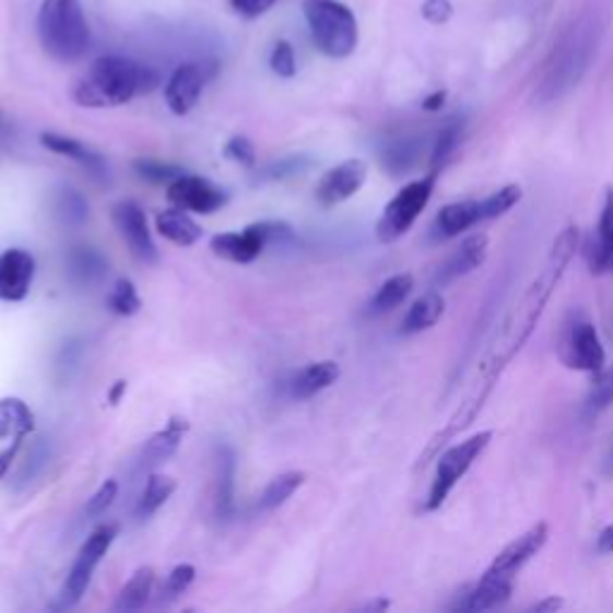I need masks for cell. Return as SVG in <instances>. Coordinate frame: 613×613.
<instances>
[{
  "label": "cell",
  "instance_id": "1",
  "mask_svg": "<svg viewBox=\"0 0 613 613\" xmlns=\"http://www.w3.org/2000/svg\"><path fill=\"white\" fill-rule=\"evenodd\" d=\"M578 247H580L578 225H568V228H563L556 235L544 269L537 273V279L530 283L528 291H524L516 309L508 315L502 333L496 335L492 355L486 357L482 367V379H498V374L504 372L512 355L528 343V338L532 335L537 321L542 319L549 299H552L556 285L563 279V273H566L570 259L575 257V252H578Z\"/></svg>",
  "mask_w": 613,
  "mask_h": 613
},
{
  "label": "cell",
  "instance_id": "2",
  "mask_svg": "<svg viewBox=\"0 0 613 613\" xmlns=\"http://www.w3.org/2000/svg\"><path fill=\"white\" fill-rule=\"evenodd\" d=\"M158 72L132 58L102 56L92 62L84 78L74 84L72 98L82 108H113L130 104L134 96L154 92Z\"/></svg>",
  "mask_w": 613,
  "mask_h": 613
},
{
  "label": "cell",
  "instance_id": "3",
  "mask_svg": "<svg viewBox=\"0 0 613 613\" xmlns=\"http://www.w3.org/2000/svg\"><path fill=\"white\" fill-rule=\"evenodd\" d=\"M597 27L594 22L580 20L563 34V39L554 46L552 56H549L542 82L537 86V102L552 104L558 102L563 94H568L573 86L585 78V72L590 70V62L597 54Z\"/></svg>",
  "mask_w": 613,
  "mask_h": 613
},
{
  "label": "cell",
  "instance_id": "4",
  "mask_svg": "<svg viewBox=\"0 0 613 613\" xmlns=\"http://www.w3.org/2000/svg\"><path fill=\"white\" fill-rule=\"evenodd\" d=\"M36 32L44 51L58 62H78L90 51L92 32L82 0H44Z\"/></svg>",
  "mask_w": 613,
  "mask_h": 613
},
{
  "label": "cell",
  "instance_id": "5",
  "mask_svg": "<svg viewBox=\"0 0 613 613\" xmlns=\"http://www.w3.org/2000/svg\"><path fill=\"white\" fill-rule=\"evenodd\" d=\"M303 12L317 51L329 58H347L355 54L359 27L355 12L341 0H303Z\"/></svg>",
  "mask_w": 613,
  "mask_h": 613
},
{
  "label": "cell",
  "instance_id": "6",
  "mask_svg": "<svg viewBox=\"0 0 613 613\" xmlns=\"http://www.w3.org/2000/svg\"><path fill=\"white\" fill-rule=\"evenodd\" d=\"M439 175H441V170L432 168L429 175H424V178L405 185L403 190H400L391 202L386 204L384 214L377 223V237L381 243L389 245V243L400 240V237H403L412 225H415L422 211L429 204V199L436 190V182H439Z\"/></svg>",
  "mask_w": 613,
  "mask_h": 613
},
{
  "label": "cell",
  "instance_id": "7",
  "mask_svg": "<svg viewBox=\"0 0 613 613\" xmlns=\"http://www.w3.org/2000/svg\"><path fill=\"white\" fill-rule=\"evenodd\" d=\"M556 347L561 362L568 369L592 372V374L604 369V362H606L604 345L599 341L594 323L585 311H573V315L563 321Z\"/></svg>",
  "mask_w": 613,
  "mask_h": 613
},
{
  "label": "cell",
  "instance_id": "8",
  "mask_svg": "<svg viewBox=\"0 0 613 613\" xmlns=\"http://www.w3.org/2000/svg\"><path fill=\"white\" fill-rule=\"evenodd\" d=\"M494 439V432H480L470 436L468 441H460L458 446L448 448L446 453L439 458V465H436V478L432 482V490H429V498H427V506L424 510H439L448 494L456 490V484L465 478L468 470L474 465V460H478L490 441Z\"/></svg>",
  "mask_w": 613,
  "mask_h": 613
},
{
  "label": "cell",
  "instance_id": "9",
  "mask_svg": "<svg viewBox=\"0 0 613 613\" xmlns=\"http://www.w3.org/2000/svg\"><path fill=\"white\" fill-rule=\"evenodd\" d=\"M116 534H118L116 524H102V528H96L90 537H86V542L82 544L78 558H74V563H72L66 585H62V592H60L62 604L74 606L86 594V590H90V582H92V575L98 563H102L104 556L108 554L110 544L116 542Z\"/></svg>",
  "mask_w": 613,
  "mask_h": 613
},
{
  "label": "cell",
  "instance_id": "10",
  "mask_svg": "<svg viewBox=\"0 0 613 613\" xmlns=\"http://www.w3.org/2000/svg\"><path fill=\"white\" fill-rule=\"evenodd\" d=\"M113 225L118 228L122 240L128 243L134 259H140L142 264H156L158 249L152 233H149L146 214L140 204L132 202V199L118 202L113 207Z\"/></svg>",
  "mask_w": 613,
  "mask_h": 613
},
{
  "label": "cell",
  "instance_id": "11",
  "mask_svg": "<svg viewBox=\"0 0 613 613\" xmlns=\"http://www.w3.org/2000/svg\"><path fill=\"white\" fill-rule=\"evenodd\" d=\"M168 199L173 207L209 216L228 202V194L219 185L207 178H199V175H180L178 180L168 185Z\"/></svg>",
  "mask_w": 613,
  "mask_h": 613
},
{
  "label": "cell",
  "instance_id": "12",
  "mask_svg": "<svg viewBox=\"0 0 613 613\" xmlns=\"http://www.w3.org/2000/svg\"><path fill=\"white\" fill-rule=\"evenodd\" d=\"M549 542V524L546 522H537L528 532H522L520 537H516L502 554L494 558V563L486 573L490 575H498V578H508L516 580V575L520 573V568L524 563H530L537 554L542 552L544 544Z\"/></svg>",
  "mask_w": 613,
  "mask_h": 613
},
{
  "label": "cell",
  "instance_id": "13",
  "mask_svg": "<svg viewBox=\"0 0 613 613\" xmlns=\"http://www.w3.org/2000/svg\"><path fill=\"white\" fill-rule=\"evenodd\" d=\"M367 180V164L359 158H350L331 168L317 185V202L321 207H338L355 197Z\"/></svg>",
  "mask_w": 613,
  "mask_h": 613
},
{
  "label": "cell",
  "instance_id": "14",
  "mask_svg": "<svg viewBox=\"0 0 613 613\" xmlns=\"http://www.w3.org/2000/svg\"><path fill=\"white\" fill-rule=\"evenodd\" d=\"M36 273V261L27 249L12 247L0 255V299L22 303L30 295Z\"/></svg>",
  "mask_w": 613,
  "mask_h": 613
},
{
  "label": "cell",
  "instance_id": "15",
  "mask_svg": "<svg viewBox=\"0 0 613 613\" xmlns=\"http://www.w3.org/2000/svg\"><path fill=\"white\" fill-rule=\"evenodd\" d=\"M486 252H490V237L484 233H474L470 237H465L453 252L448 255V259L436 271V285H446L456 279L468 276L474 269H480L486 259Z\"/></svg>",
  "mask_w": 613,
  "mask_h": 613
},
{
  "label": "cell",
  "instance_id": "16",
  "mask_svg": "<svg viewBox=\"0 0 613 613\" xmlns=\"http://www.w3.org/2000/svg\"><path fill=\"white\" fill-rule=\"evenodd\" d=\"M204 82H207L204 70L199 68L197 62H185V66L175 68L164 90L166 104L175 116H187V113L197 106L199 96H202L204 90Z\"/></svg>",
  "mask_w": 613,
  "mask_h": 613
},
{
  "label": "cell",
  "instance_id": "17",
  "mask_svg": "<svg viewBox=\"0 0 613 613\" xmlns=\"http://www.w3.org/2000/svg\"><path fill=\"white\" fill-rule=\"evenodd\" d=\"M264 247L267 240L257 228V223L247 225L243 233H221L216 237H211V249H214V255L233 261V264H249V261H255L261 252H264Z\"/></svg>",
  "mask_w": 613,
  "mask_h": 613
},
{
  "label": "cell",
  "instance_id": "18",
  "mask_svg": "<svg viewBox=\"0 0 613 613\" xmlns=\"http://www.w3.org/2000/svg\"><path fill=\"white\" fill-rule=\"evenodd\" d=\"M512 590H516V580L498 578V575L484 573L478 585H472L470 590L462 594V602L456 604L460 611H492L504 606Z\"/></svg>",
  "mask_w": 613,
  "mask_h": 613
},
{
  "label": "cell",
  "instance_id": "19",
  "mask_svg": "<svg viewBox=\"0 0 613 613\" xmlns=\"http://www.w3.org/2000/svg\"><path fill=\"white\" fill-rule=\"evenodd\" d=\"M478 223H482L480 199H465V202L446 204L432 225V237L434 240H450V237H458L460 233H465Z\"/></svg>",
  "mask_w": 613,
  "mask_h": 613
},
{
  "label": "cell",
  "instance_id": "20",
  "mask_svg": "<svg viewBox=\"0 0 613 613\" xmlns=\"http://www.w3.org/2000/svg\"><path fill=\"white\" fill-rule=\"evenodd\" d=\"M42 144L48 149V152H54L58 156H66V158H72V161H78L80 166H84L86 170H90L94 178L98 180H108V166H106V161L102 154H96L92 152L90 146L78 142V140H72V137H66V134H58V132H44L42 134Z\"/></svg>",
  "mask_w": 613,
  "mask_h": 613
},
{
  "label": "cell",
  "instance_id": "21",
  "mask_svg": "<svg viewBox=\"0 0 613 613\" xmlns=\"http://www.w3.org/2000/svg\"><path fill=\"white\" fill-rule=\"evenodd\" d=\"M156 231L166 237L168 243L178 247H192L202 240V225H199L185 209H166L156 214Z\"/></svg>",
  "mask_w": 613,
  "mask_h": 613
},
{
  "label": "cell",
  "instance_id": "22",
  "mask_svg": "<svg viewBox=\"0 0 613 613\" xmlns=\"http://www.w3.org/2000/svg\"><path fill=\"white\" fill-rule=\"evenodd\" d=\"M190 429L185 417H173L164 429L156 432L142 448V465L144 468H156L161 462H166L175 450L180 448L185 432Z\"/></svg>",
  "mask_w": 613,
  "mask_h": 613
},
{
  "label": "cell",
  "instance_id": "23",
  "mask_svg": "<svg viewBox=\"0 0 613 613\" xmlns=\"http://www.w3.org/2000/svg\"><path fill=\"white\" fill-rule=\"evenodd\" d=\"M444 309H446L444 297L436 291L417 297L415 303H412V307L408 309L403 321H400V333L415 335V333L432 329L434 323L444 317Z\"/></svg>",
  "mask_w": 613,
  "mask_h": 613
},
{
  "label": "cell",
  "instance_id": "24",
  "mask_svg": "<svg viewBox=\"0 0 613 613\" xmlns=\"http://www.w3.org/2000/svg\"><path fill=\"white\" fill-rule=\"evenodd\" d=\"M341 377V367L335 365L331 359H323V362H315V365H307L305 369H299L293 379V396L305 400L317 396L321 391H327L331 384H335V379Z\"/></svg>",
  "mask_w": 613,
  "mask_h": 613
},
{
  "label": "cell",
  "instance_id": "25",
  "mask_svg": "<svg viewBox=\"0 0 613 613\" xmlns=\"http://www.w3.org/2000/svg\"><path fill=\"white\" fill-rule=\"evenodd\" d=\"M235 450L231 446L219 448V486H216V510L219 518L228 520L235 510Z\"/></svg>",
  "mask_w": 613,
  "mask_h": 613
},
{
  "label": "cell",
  "instance_id": "26",
  "mask_svg": "<svg viewBox=\"0 0 613 613\" xmlns=\"http://www.w3.org/2000/svg\"><path fill=\"white\" fill-rule=\"evenodd\" d=\"M152 590H154V570L149 566L140 568L128 580V585L122 587L120 594H118V602L113 609H116V611H140L149 602V597H152Z\"/></svg>",
  "mask_w": 613,
  "mask_h": 613
},
{
  "label": "cell",
  "instance_id": "27",
  "mask_svg": "<svg viewBox=\"0 0 613 613\" xmlns=\"http://www.w3.org/2000/svg\"><path fill=\"white\" fill-rule=\"evenodd\" d=\"M412 285H415V281H412L410 273H398V276H391L379 287L377 295L372 297L369 307L374 315H384V311H391L398 305H403L405 297L412 293Z\"/></svg>",
  "mask_w": 613,
  "mask_h": 613
},
{
  "label": "cell",
  "instance_id": "28",
  "mask_svg": "<svg viewBox=\"0 0 613 613\" xmlns=\"http://www.w3.org/2000/svg\"><path fill=\"white\" fill-rule=\"evenodd\" d=\"M175 492V480L166 478V474H149L144 494L140 498V506H137V516L149 518L164 506Z\"/></svg>",
  "mask_w": 613,
  "mask_h": 613
},
{
  "label": "cell",
  "instance_id": "29",
  "mask_svg": "<svg viewBox=\"0 0 613 613\" xmlns=\"http://www.w3.org/2000/svg\"><path fill=\"white\" fill-rule=\"evenodd\" d=\"M303 484H305V472H283V474H279L276 480L269 482L264 494H261L259 508L261 510H273V508L283 506L287 498H291Z\"/></svg>",
  "mask_w": 613,
  "mask_h": 613
},
{
  "label": "cell",
  "instance_id": "30",
  "mask_svg": "<svg viewBox=\"0 0 613 613\" xmlns=\"http://www.w3.org/2000/svg\"><path fill=\"white\" fill-rule=\"evenodd\" d=\"M522 199V187L520 185H506L502 190L492 192L490 197L480 199V211H482V223L494 221L498 216L508 214V211L516 207Z\"/></svg>",
  "mask_w": 613,
  "mask_h": 613
},
{
  "label": "cell",
  "instance_id": "31",
  "mask_svg": "<svg viewBox=\"0 0 613 613\" xmlns=\"http://www.w3.org/2000/svg\"><path fill=\"white\" fill-rule=\"evenodd\" d=\"M613 405V367L597 372V381L592 391L585 398V412L587 415H599L606 408Z\"/></svg>",
  "mask_w": 613,
  "mask_h": 613
},
{
  "label": "cell",
  "instance_id": "32",
  "mask_svg": "<svg viewBox=\"0 0 613 613\" xmlns=\"http://www.w3.org/2000/svg\"><path fill=\"white\" fill-rule=\"evenodd\" d=\"M108 307L110 311H116L120 317H132L140 311L142 307V299L137 295V287L130 279H118L116 287H113V293L108 295Z\"/></svg>",
  "mask_w": 613,
  "mask_h": 613
},
{
  "label": "cell",
  "instance_id": "33",
  "mask_svg": "<svg viewBox=\"0 0 613 613\" xmlns=\"http://www.w3.org/2000/svg\"><path fill=\"white\" fill-rule=\"evenodd\" d=\"M72 271L78 273V276H82L86 283H92L106 273V261L102 255L94 252L92 247H80L78 252L72 255Z\"/></svg>",
  "mask_w": 613,
  "mask_h": 613
},
{
  "label": "cell",
  "instance_id": "34",
  "mask_svg": "<svg viewBox=\"0 0 613 613\" xmlns=\"http://www.w3.org/2000/svg\"><path fill=\"white\" fill-rule=\"evenodd\" d=\"M22 436H27V432H22L15 422L0 415V478H3L12 456H15Z\"/></svg>",
  "mask_w": 613,
  "mask_h": 613
},
{
  "label": "cell",
  "instance_id": "35",
  "mask_svg": "<svg viewBox=\"0 0 613 613\" xmlns=\"http://www.w3.org/2000/svg\"><path fill=\"white\" fill-rule=\"evenodd\" d=\"M460 134H462L460 122H450L439 132V137H436V144H434V152H432V168H436V170L444 168V164L450 158V154L456 152V146L460 142Z\"/></svg>",
  "mask_w": 613,
  "mask_h": 613
},
{
  "label": "cell",
  "instance_id": "36",
  "mask_svg": "<svg viewBox=\"0 0 613 613\" xmlns=\"http://www.w3.org/2000/svg\"><path fill=\"white\" fill-rule=\"evenodd\" d=\"M58 211H60L62 219H66L68 223L80 225V223L86 221V216H90V204H86V199L78 190H72V187H68V190L60 192Z\"/></svg>",
  "mask_w": 613,
  "mask_h": 613
},
{
  "label": "cell",
  "instance_id": "37",
  "mask_svg": "<svg viewBox=\"0 0 613 613\" xmlns=\"http://www.w3.org/2000/svg\"><path fill=\"white\" fill-rule=\"evenodd\" d=\"M269 66L271 70L279 74V78L283 80H291L295 78V72H297V60H295V48L291 42H276L271 48V56H269Z\"/></svg>",
  "mask_w": 613,
  "mask_h": 613
},
{
  "label": "cell",
  "instance_id": "38",
  "mask_svg": "<svg viewBox=\"0 0 613 613\" xmlns=\"http://www.w3.org/2000/svg\"><path fill=\"white\" fill-rule=\"evenodd\" d=\"M134 170L142 175L144 180L152 182H166L170 185L173 180H178L180 175H185L182 168L170 166V164H161V161H134Z\"/></svg>",
  "mask_w": 613,
  "mask_h": 613
},
{
  "label": "cell",
  "instance_id": "39",
  "mask_svg": "<svg viewBox=\"0 0 613 613\" xmlns=\"http://www.w3.org/2000/svg\"><path fill=\"white\" fill-rule=\"evenodd\" d=\"M223 154H225V158H231V161H235V164L247 166V168L255 166V161H257L255 144L249 142L245 134L231 137V140L225 142V146H223Z\"/></svg>",
  "mask_w": 613,
  "mask_h": 613
},
{
  "label": "cell",
  "instance_id": "40",
  "mask_svg": "<svg viewBox=\"0 0 613 613\" xmlns=\"http://www.w3.org/2000/svg\"><path fill=\"white\" fill-rule=\"evenodd\" d=\"M194 575H197V570H194V566H190V563H180V566H175L164 587L166 599H178L182 592L190 590V585L194 582Z\"/></svg>",
  "mask_w": 613,
  "mask_h": 613
},
{
  "label": "cell",
  "instance_id": "41",
  "mask_svg": "<svg viewBox=\"0 0 613 613\" xmlns=\"http://www.w3.org/2000/svg\"><path fill=\"white\" fill-rule=\"evenodd\" d=\"M0 415H5L8 420H12L17 424L22 432H32L34 429V415L32 410L27 408V403H22L20 398H5L0 400Z\"/></svg>",
  "mask_w": 613,
  "mask_h": 613
},
{
  "label": "cell",
  "instance_id": "42",
  "mask_svg": "<svg viewBox=\"0 0 613 613\" xmlns=\"http://www.w3.org/2000/svg\"><path fill=\"white\" fill-rule=\"evenodd\" d=\"M116 496H118V482L116 480H106L102 486H98V492L90 498V504H86L84 512L90 518L104 516V512L113 506V502H116Z\"/></svg>",
  "mask_w": 613,
  "mask_h": 613
},
{
  "label": "cell",
  "instance_id": "43",
  "mask_svg": "<svg viewBox=\"0 0 613 613\" xmlns=\"http://www.w3.org/2000/svg\"><path fill=\"white\" fill-rule=\"evenodd\" d=\"M384 158H386V166H389L393 173L408 170L412 164H415L417 146L412 142H398L389 149V152L384 154Z\"/></svg>",
  "mask_w": 613,
  "mask_h": 613
},
{
  "label": "cell",
  "instance_id": "44",
  "mask_svg": "<svg viewBox=\"0 0 613 613\" xmlns=\"http://www.w3.org/2000/svg\"><path fill=\"white\" fill-rule=\"evenodd\" d=\"M422 17L429 24L441 27V24H446L450 17H453V3H450V0H424Z\"/></svg>",
  "mask_w": 613,
  "mask_h": 613
},
{
  "label": "cell",
  "instance_id": "45",
  "mask_svg": "<svg viewBox=\"0 0 613 613\" xmlns=\"http://www.w3.org/2000/svg\"><path fill=\"white\" fill-rule=\"evenodd\" d=\"M273 3H276V0H233V8L240 12L243 17L255 20V17L264 15V12H269L273 8Z\"/></svg>",
  "mask_w": 613,
  "mask_h": 613
},
{
  "label": "cell",
  "instance_id": "46",
  "mask_svg": "<svg viewBox=\"0 0 613 613\" xmlns=\"http://www.w3.org/2000/svg\"><path fill=\"white\" fill-rule=\"evenodd\" d=\"M307 166V158H303V156H293V158H283L281 164H276V166H271V168H267V175L269 178H287V175H293V173H299Z\"/></svg>",
  "mask_w": 613,
  "mask_h": 613
},
{
  "label": "cell",
  "instance_id": "47",
  "mask_svg": "<svg viewBox=\"0 0 613 613\" xmlns=\"http://www.w3.org/2000/svg\"><path fill=\"white\" fill-rule=\"evenodd\" d=\"M558 609H563V599L561 597H546L542 602H537L530 611L534 613H556Z\"/></svg>",
  "mask_w": 613,
  "mask_h": 613
},
{
  "label": "cell",
  "instance_id": "48",
  "mask_svg": "<svg viewBox=\"0 0 613 613\" xmlns=\"http://www.w3.org/2000/svg\"><path fill=\"white\" fill-rule=\"evenodd\" d=\"M597 554H613V524L597 537Z\"/></svg>",
  "mask_w": 613,
  "mask_h": 613
},
{
  "label": "cell",
  "instance_id": "49",
  "mask_svg": "<svg viewBox=\"0 0 613 613\" xmlns=\"http://www.w3.org/2000/svg\"><path fill=\"white\" fill-rule=\"evenodd\" d=\"M444 104H446V92H434L432 96H427V98H424L422 108H424V110H432V113H434V110H439V108H441Z\"/></svg>",
  "mask_w": 613,
  "mask_h": 613
},
{
  "label": "cell",
  "instance_id": "50",
  "mask_svg": "<svg viewBox=\"0 0 613 613\" xmlns=\"http://www.w3.org/2000/svg\"><path fill=\"white\" fill-rule=\"evenodd\" d=\"M125 391H128V381H116V386H113L110 393H108V403L118 405L120 398L125 396Z\"/></svg>",
  "mask_w": 613,
  "mask_h": 613
},
{
  "label": "cell",
  "instance_id": "51",
  "mask_svg": "<svg viewBox=\"0 0 613 613\" xmlns=\"http://www.w3.org/2000/svg\"><path fill=\"white\" fill-rule=\"evenodd\" d=\"M609 273H613V245H611V252H609Z\"/></svg>",
  "mask_w": 613,
  "mask_h": 613
},
{
  "label": "cell",
  "instance_id": "52",
  "mask_svg": "<svg viewBox=\"0 0 613 613\" xmlns=\"http://www.w3.org/2000/svg\"><path fill=\"white\" fill-rule=\"evenodd\" d=\"M606 470H613V448H611V456H609V462H606Z\"/></svg>",
  "mask_w": 613,
  "mask_h": 613
}]
</instances>
